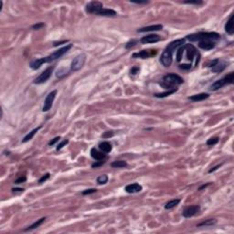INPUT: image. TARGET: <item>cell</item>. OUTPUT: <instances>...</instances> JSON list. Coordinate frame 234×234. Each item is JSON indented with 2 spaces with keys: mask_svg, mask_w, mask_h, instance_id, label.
Instances as JSON below:
<instances>
[{
  "mask_svg": "<svg viewBox=\"0 0 234 234\" xmlns=\"http://www.w3.org/2000/svg\"><path fill=\"white\" fill-rule=\"evenodd\" d=\"M184 82V80L178 76L177 74L176 73H169V74H167L166 76L163 77L162 81L159 82V84L165 88V89H174L175 87L182 84Z\"/></svg>",
  "mask_w": 234,
  "mask_h": 234,
  "instance_id": "cell-1",
  "label": "cell"
},
{
  "mask_svg": "<svg viewBox=\"0 0 234 234\" xmlns=\"http://www.w3.org/2000/svg\"><path fill=\"white\" fill-rule=\"evenodd\" d=\"M187 39L192 42L204 41V40H216L220 39V35L216 32H198L191 35H188Z\"/></svg>",
  "mask_w": 234,
  "mask_h": 234,
  "instance_id": "cell-2",
  "label": "cell"
},
{
  "mask_svg": "<svg viewBox=\"0 0 234 234\" xmlns=\"http://www.w3.org/2000/svg\"><path fill=\"white\" fill-rule=\"evenodd\" d=\"M233 80H234V73H233V72H230V73H229L228 75H226L224 78L216 81L210 86V91H218L219 89L222 88V87L225 86L226 84H231V83L233 82Z\"/></svg>",
  "mask_w": 234,
  "mask_h": 234,
  "instance_id": "cell-3",
  "label": "cell"
},
{
  "mask_svg": "<svg viewBox=\"0 0 234 234\" xmlns=\"http://www.w3.org/2000/svg\"><path fill=\"white\" fill-rule=\"evenodd\" d=\"M86 61V55L84 53H81L78 56H76L73 60L71 61V71H78L79 70H81L83 66L84 63Z\"/></svg>",
  "mask_w": 234,
  "mask_h": 234,
  "instance_id": "cell-4",
  "label": "cell"
},
{
  "mask_svg": "<svg viewBox=\"0 0 234 234\" xmlns=\"http://www.w3.org/2000/svg\"><path fill=\"white\" fill-rule=\"evenodd\" d=\"M71 47H72V44H69V45H67V46H65V47H63V48H61V49H59L58 50L54 51L52 54H50V56L46 57L47 63L51 62V61H54V60L60 59V58L62 57L65 53H67V52L71 49Z\"/></svg>",
  "mask_w": 234,
  "mask_h": 234,
  "instance_id": "cell-5",
  "label": "cell"
},
{
  "mask_svg": "<svg viewBox=\"0 0 234 234\" xmlns=\"http://www.w3.org/2000/svg\"><path fill=\"white\" fill-rule=\"evenodd\" d=\"M103 9L102 3L99 1H91L86 5L85 10L89 14H93V15H99L100 11Z\"/></svg>",
  "mask_w": 234,
  "mask_h": 234,
  "instance_id": "cell-6",
  "label": "cell"
},
{
  "mask_svg": "<svg viewBox=\"0 0 234 234\" xmlns=\"http://www.w3.org/2000/svg\"><path fill=\"white\" fill-rule=\"evenodd\" d=\"M53 70H54V67L53 66H50L49 68H47L38 78L35 79L34 81V83L35 84H42L44 82H46L51 76L52 72H53Z\"/></svg>",
  "mask_w": 234,
  "mask_h": 234,
  "instance_id": "cell-7",
  "label": "cell"
},
{
  "mask_svg": "<svg viewBox=\"0 0 234 234\" xmlns=\"http://www.w3.org/2000/svg\"><path fill=\"white\" fill-rule=\"evenodd\" d=\"M172 60H173V51L168 49H166L160 57L161 64L164 67H169L172 64Z\"/></svg>",
  "mask_w": 234,
  "mask_h": 234,
  "instance_id": "cell-8",
  "label": "cell"
},
{
  "mask_svg": "<svg viewBox=\"0 0 234 234\" xmlns=\"http://www.w3.org/2000/svg\"><path fill=\"white\" fill-rule=\"evenodd\" d=\"M57 95V90H54L52 91H50L46 99H45V102H44V105H43V108H42V111L43 112H48L50 110V108L52 107V103L55 100V97Z\"/></svg>",
  "mask_w": 234,
  "mask_h": 234,
  "instance_id": "cell-9",
  "label": "cell"
},
{
  "mask_svg": "<svg viewBox=\"0 0 234 234\" xmlns=\"http://www.w3.org/2000/svg\"><path fill=\"white\" fill-rule=\"evenodd\" d=\"M199 210H200V207L198 205L188 206V207L184 208V210L182 212V215L185 218H191V217L195 216L196 214H198Z\"/></svg>",
  "mask_w": 234,
  "mask_h": 234,
  "instance_id": "cell-10",
  "label": "cell"
},
{
  "mask_svg": "<svg viewBox=\"0 0 234 234\" xmlns=\"http://www.w3.org/2000/svg\"><path fill=\"white\" fill-rule=\"evenodd\" d=\"M184 50H186V56H187V59L189 60V61H192L194 57L197 55V51H196V49L193 45L191 44H187L184 46Z\"/></svg>",
  "mask_w": 234,
  "mask_h": 234,
  "instance_id": "cell-11",
  "label": "cell"
},
{
  "mask_svg": "<svg viewBox=\"0 0 234 234\" xmlns=\"http://www.w3.org/2000/svg\"><path fill=\"white\" fill-rule=\"evenodd\" d=\"M157 54V50H142L140 52H137V53H134L133 54V58H139V59H143V60H146V59H148L152 56H155Z\"/></svg>",
  "mask_w": 234,
  "mask_h": 234,
  "instance_id": "cell-12",
  "label": "cell"
},
{
  "mask_svg": "<svg viewBox=\"0 0 234 234\" xmlns=\"http://www.w3.org/2000/svg\"><path fill=\"white\" fill-rule=\"evenodd\" d=\"M160 40V37L158 35H156V34H150V35H147V36H145L143 37L141 40H140V42L142 44H149V43H155V42H157Z\"/></svg>",
  "mask_w": 234,
  "mask_h": 234,
  "instance_id": "cell-13",
  "label": "cell"
},
{
  "mask_svg": "<svg viewBox=\"0 0 234 234\" xmlns=\"http://www.w3.org/2000/svg\"><path fill=\"white\" fill-rule=\"evenodd\" d=\"M91 156L93 159L100 161V160H104L106 158V154L102 151H99L96 148H91Z\"/></svg>",
  "mask_w": 234,
  "mask_h": 234,
  "instance_id": "cell-14",
  "label": "cell"
},
{
  "mask_svg": "<svg viewBox=\"0 0 234 234\" xmlns=\"http://www.w3.org/2000/svg\"><path fill=\"white\" fill-rule=\"evenodd\" d=\"M162 29H163V25L157 24V25H152V26H147V27H145V28H141L137 30V32L145 33V32H151V31H159V30H162Z\"/></svg>",
  "mask_w": 234,
  "mask_h": 234,
  "instance_id": "cell-15",
  "label": "cell"
},
{
  "mask_svg": "<svg viewBox=\"0 0 234 234\" xmlns=\"http://www.w3.org/2000/svg\"><path fill=\"white\" fill-rule=\"evenodd\" d=\"M125 190L129 193V194H134V193H138L142 190V186L139 185L138 183H133L130 185H127L125 188Z\"/></svg>",
  "mask_w": 234,
  "mask_h": 234,
  "instance_id": "cell-16",
  "label": "cell"
},
{
  "mask_svg": "<svg viewBox=\"0 0 234 234\" xmlns=\"http://www.w3.org/2000/svg\"><path fill=\"white\" fill-rule=\"evenodd\" d=\"M215 46H216V44L211 40H204V41H200L198 43V47L205 50H210L214 49Z\"/></svg>",
  "mask_w": 234,
  "mask_h": 234,
  "instance_id": "cell-17",
  "label": "cell"
},
{
  "mask_svg": "<svg viewBox=\"0 0 234 234\" xmlns=\"http://www.w3.org/2000/svg\"><path fill=\"white\" fill-rule=\"evenodd\" d=\"M184 43H185V39H179V40H174V41L170 42V44H168L167 49H168V50H170L174 52V50H176V49L182 46Z\"/></svg>",
  "mask_w": 234,
  "mask_h": 234,
  "instance_id": "cell-18",
  "label": "cell"
},
{
  "mask_svg": "<svg viewBox=\"0 0 234 234\" xmlns=\"http://www.w3.org/2000/svg\"><path fill=\"white\" fill-rule=\"evenodd\" d=\"M44 63H47V60L46 57L45 58H40V59H37L34 60L30 62V68L33 70H38L40 68L41 65H43Z\"/></svg>",
  "mask_w": 234,
  "mask_h": 234,
  "instance_id": "cell-19",
  "label": "cell"
},
{
  "mask_svg": "<svg viewBox=\"0 0 234 234\" xmlns=\"http://www.w3.org/2000/svg\"><path fill=\"white\" fill-rule=\"evenodd\" d=\"M227 68V62L226 61H218V63L211 68V71L212 72H215V73H219V72H221L223 71L225 69Z\"/></svg>",
  "mask_w": 234,
  "mask_h": 234,
  "instance_id": "cell-20",
  "label": "cell"
},
{
  "mask_svg": "<svg viewBox=\"0 0 234 234\" xmlns=\"http://www.w3.org/2000/svg\"><path fill=\"white\" fill-rule=\"evenodd\" d=\"M225 31H226L229 35H233V33H234L233 14H231V16L229 17V20L227 21V23H226V25H225Z\"/></svg>",
  "mask_w": 234,
  "mask_h": 234,
  "instance_id": "cell-21",
  "label": "cell"
},
{
  "mask_svg": "<svg viewBox=\"0 0 234 234\" xmlns=\"http://www.w3.org/2000/svg\"><path fill=\"white\" fill-rule=\"evenodd\" d=\"M209 97V94L208 93H198V94H195V95H192V96H189L188 99L190 101H193V102H201V101H204L206 99H208Z\"/></svg>",
  "mask_w": 234,
  "mask_h": 234,
  "instance_id": "cell-22",
  "label": "cell"
},
{
  "mask_svg": "<svg viewBox=\"0 0 234 234\" xmlns=\"http://www.w3.org/2000/svg\"><path fill=\"white\" fill-rule=\"evenodd\" d=\"M99 149L104 153H110L112 149V144L107 142V141H104V142H102L99 144Z\"/></svg>",
  "mask_w": 234,
  "mask_h": 234,
  "instance_id": "cell-23",
  "label": "cell"
},
{
  "mask_svg": "<svg viewBox=\"0 0 234 234\" xmlns=\"http://www.w3.org/2000/svg\"><path fill=\"white\" fill-rule=\"evenodd\" d=\"M117 15L116 11L113 9H102L98 16H102V17H115Z\"/></svg>",
  "mask_w": 234,
  "mask_h": 234,
  "instance_id": "cell-24",
  "label": "cell"
},
{
  "mask_svg": "<svg viewBox=\"0 0 234 234\" xmlns=\"http://www.w3.org/2000/svg\"><path fill=\"white\" fill-rule=\"evenodd\" d=\"M41 128V126H39V127H37V128H35V129H33L31 132H29L24 138H23V140H22V143H27V142H29V140H31L33 137H34V136L39 132V130Z\"/></svg>",
  "mask_w": 234,
  "mask_h": 234,
  "instance_id": "cell-25",
  "label": "cell"
},
{
  "mask_svg": "<svg viewBox=\"0 0 234 234\" xmlns=\"http://www.w3.org/2000/svg\"><path fill=\"white\" fill-rule=\"evenodd\" d=\"M46 220V218L45 217H43V218H41V219H38L37 221H35L33 224H31L29 228H27L26 229H25V231H29V230H32V229H37V228H39L44 221Z\"/></svg>",
  "mask_w": 234,
  "mask_h": 234,
  "instance_id": "cell-26",
  "label": "cell"
},
{
  "mask_svg": "<svg viewBox=\"0 0 234 234\" xmlns=\"http://www.w3.org/2000/svg\"><path fill=\"white\" fill-rule=\"evenodd\" d=\"M177 91V88L170 89V90H168V91H165V92L156 93V94H155V97H157V98H165V97H167V96H169V95L175 93Z\"/></svg>",
  "mask_w": 234,
  "mask_h": 234,
  "instance_id": "cell-27",
  "label": "cell"
},
{
  "mask_svg": "<svg viewBox=\"0 0 234 234\" xmlns=\"http://www.w3.org/2000/svg\"><path fill=\"white\" fill-rule=\"evenodd\" d=\"M217 223V219H208L207 220H204L202 222H200L199 224L197 225V227H209V226H213Z\"/></svg>",
  "mask_w": 234,
  "mask_h": 234,
  "instance_id": "cell-28",
  "label": "cell"
},
{
  "mask_svg": "<svg viewBox=\"0 0 234 234\" xmlns=\"http://www.w3.org/2000/svg\"><path fill=\"white\" fill-rule=\"evenodd\" d=\"M179 202H180V199H172V200H170V201L166 203L165 208L166 209H172L175 207H177L179 204Z\"/></svg>",
  "mask_w": 234,
  "mask_h": 234,
  "instance_id": "cell-29",
  "label": "cell"
},
{
  "mask_svg": "<svg viewBox=\"0 0 234 234\" xmlns=\"http://www.w3.org/2000/svg\"><path fill=\"white\" fill-rule=\"evenodd\" d=\"M112 167L114 168H122V167H127V163L124 160H118V161H114L111 164Z\"/></svg>",
  "mask_w": 234,
  "mask_h": 234,
  "instance_id": "cell-30",
  "label": "cell"
},
{
  "mask_svg": "<svg viewBox=\"0 0 234 234\" xmlns=\"http://www.w3.org/2000/svg\"><path fill=\"white\" fill-rule=\"evenodd\" d=\"M98 185H105L108 182V177L107 175H101L96 179Z\"/></svg>",
  "mask_w": 234,
  "mask_h": 234,
  "instance_id": "cell-31",
  "label": "cell"
},
{
  "mask_svg": "<svg viewBox=\"0 0 234 234\" xmlns=\"http://www.w3.org/2000/svg\"><path fill=\"white\" fill-rule=\"evenodd\" d=\"M184 51H185V50H184V46L181 47V48H179V50L177 51V60L178 62L181 60L182 55H183V52H184Z\"/></svg>",
  "mask_w": 234,
  "mask_h": 234,
  "instance_id": "cell-32",
  "label": "cell"
},
{
  "mask_svg": "<svg viewBox=\"0 0 234 234\" xmlns=\"http://www.w3.org/2000/svg\"><path fill=\"white\" fill-rule=\"evenodd\" d=\"M219 138L218 137H211V138H209L208 141H207V145L208 146H214V145H216V144H218L219 143Z\"/></svg>",
  "mask_w": 234,
  "mask_h": 234,
  "instance_id": "cell-33",
  "label": "cell"
},
{
  "mask_svg": "<svg viewBox=\"0 0 234 234\" xmlns=\"http://www.w3.org/2000/svg\"><path fill=\"white\" fill-rule=\"evenodd\" d=\"M68 143H69V140H68V139H66V140H63L62 142H60V143L58 145V146L56 147V150H57V151H60V150H61V149H62V148H63V147H64V146H65L67 144H68Z\"/></svg>",
  "mask_w": 234,
  "mask_h": 234,
  "instance_id": "cell-34",
  "label": "cell"
},
{
  "mask_svg": "<svg viewBox=\"0 0 234 234\" xmlns=\"http://www.w3.org/2000/svg\"><path fill=\"white\" fill-rule=\"evenodd\" d=\"M104 163H105V161H104V160L96 161L95 163H93V164L91 165V167H92V168H98V167H102V165H104Z\"/></svg>",
  "mask_w": 234,
  "mask_h": 234,
  "instance_id": "cell-35",
  "label": "cell"
},
{
  "mask_svg": "<svg viewBox=\"0 0 234 234\" xmlns=\"http://www.w3.org/2000/svg\"><path fill=\"white\" fill-rule=\"evenodd\" d=\"M44 27H45V24H44L43 22H40V23H37V24L33 25V26H32V29H33L34 30H39V29H41L44 28Z\"/></svg>",
  "mask_w": 234,
  "mask_h": 234,
  "instance_id": "cell-36",
  "label": "cell"
},
{
  "mask_svg": "<svg viewBox=\"0 0 234 234\" xmlns=\"http://www.w3.org/2000/svg\"><path fill=\"white\" fill-rule=\"evenodd\" d=\"M50 173H47V174H45L44 176H42V177L40 178V180H39V183H40V184H42V183H44L45 181H47V180L50 178Z\"/></svg>",
  "mask_w": 234,
  "mask_h": 234,
  "instance_id": "cell-37",
  "label": "cell"
},
{
  "mask_svg": "<svg viewBox=\"0 0 234 234\" xmlns=\"http://www.w3.org/2000/svg\"><path fill=\"white\" fill-rule=\"evenodd\" d=\"M136 43H137V40H130L129 42H127V43H126V49H131L132 47L136 46Z\"/></svg>",
  "mask_w": 234,
  "mask_h": 234,
  "instance_id": "cell-38",
  "label": "cell"
},
{
  "mask_svg": "<svg viewBox=\"0 0 234 234\" xmlns=\"http://www.w3.org/2000/svg\"><path fill=\"white\" fill-rule=\"evenodd\" d=\"M97 191L96 188H89V189H86L84 191H82V195H90V194H93Z\"/></svg>",
  "mask_w": 234,
  "mask_h": 234,
  "instance_id": "cell-39",
  "label": "cell"
},
{
  "mask_svg": "<svg viewBox=\"0 0 234 234\" xmlns=\"http://www.w3.org/2000/svg\"><path fill=\"white\" fill-rule=\"evenodd\" d=\"M113 136H114V133L112 131H109V132H105L104 134H102V138H110Z\"/></svg>",
  "mask_w": 234,
  "mask_h": 234,
  "instance_id": "cell-40",
  "label": "cell"
},
{
  "mask_svg": "<svg viewBox=\"0 0 234 234\" xmlns=\"http://www.w3.org/2000/svg\"><path fill=\"white\" fill-rule=\"evenodd\" d=\"M185 4H189V5H202V1H198V0H195V1H185Z\"/></svg>",
  "mask_w": 234,
  "mask_h": 234,
  "instance_id": "cell-41",
  "label": "cell"
},
{
  "mask_svg": "<svg viewBox=\"0 0 234 234\" xmlns=\"http://www.w3.org/2000/svg\"><path fill=\"white\" fill-rule=\"evenodd\" d=\"M26 180H27V177L25 176H23V177H20L18 179H16L15 180V184H21V183H24Z\"/></svg>",
  "mask_w": 234,
  "mask_h": 234,
  "instance_id": "cell-42",
  "label": "cell"
},
{
  "mask_svg": "<svg viewBox=\"0 0 234 234\" xmlns=\"http://www.w3.org/2000/svg\"><path fill=\"white\" fill-rule=\"evenodd\" d=\"M139 71H140V68H138V67H133L130 71L132 75H136L137 73H139Z\"/></svg>",
  "mask_w": 234,
  "mask_h": 234,
  "instance_id": "cell-43",
  "label": "cell"
},
{
  "mask_svg": "<svg viewBox=\"0 0 234 234\" xmlns=\"http://www.w3.org/2000/svg\"><path fill=\"white\" fill-rule=\"evenodd\" d=\"M179 68L181 70H189L191 68V64H180L179 65Z\"/></svg>",
  "mask_w": 234,
  "mask_h": 234,
  "instance_id": "cell-44",
  "label": "cell"
},
{
  "mask_svg": "<svg viewBox=\"0 0 234 234\" xmlns=\"http://www.w3.org/2000/svg\"><path fill=\"white\" fill-rule=\"evenodd\" d=\"M67 42H69V40H62V41H55L53 43V46L54 47H58L60 45H62V44H66Z\"/></svg>",
  "mask_w": 234,
  "mask_h": 234,
  "instance_id": "cell-45",
  "label": "cell"
},
{
  "mask_svg": "<svg viewBox=\"0 0 234 234\" xmlns=\"http://www.w3.org/2000/svg\"><path fill=\"white\" fill-rule=\"evenodd\" d=\"M60 136L55 137L54 139H52V140L49 143V146H54L57 142H59V141H60Z\"/></svg>",
  "mask_w": 234,
  "mask_h": 234,
  "instance_id": "cell-46",
  "label": "cell"
},
{
  "mask_svg": "<svg viewBox=\"0 0 234 234\" xmlns=\"http://www.w3.org/2000/svg\"><path fill=\"white\" fill-rule=\"evenodd\" d=\"M221 167V164H219V165H217V166H215V167H213L211 169H209L208 170V173H212V172H214V171H216L219 167Z\"/></svg>",
  "mask_w": 234,
  "mask_h": 234,
  "instance_id": "cell-47",
  "label": "cell"
},
{
  "mask_svg": "<svg viewBox=\"0 0 234 234\" xmlns=\"http://www.w3.org/2000/svg\"><path fill=\"white\" fill-rule=\"evenodd\" d=\"M218 61H219V60L218 59H216V60H214L213 61H211L209 64H208V67H210V68H212V67H214L217 63H218Z\"/></svg>",
  "mask_w": 234,
  "mask_h": 234,
  "instance_id": "cell-48",
  "label": "cell"
},
{
  "mask_svg": "<svg viewBox=\"0 0 234 234\" xmlns=\"http://www.w3.org/2000/svg\"><path fill=\"white\" fill-rule=\"evenodd\" d=\"M24 189L23 188H12V192L14 193H17V192H23Z\"/></svg>",
  "mask_w": 234,
  "mask_h": 234,
  "instance_id": "cell-49",
  "label": "cell"
},
{
  "mask_svg": "<svg viewBox=\"0 0 234 234\" xmlns=\"http://www.w3.org/2000/svg\"><path fill=\"white\" fill-rule=\"evenodd\" d=\"M132 3L134 4H137V5H140V4H147L148 1H132Z\"/></svg>",
  "mask_w": 234,
  "mask_h": 234,
  "instance_id": "cell-50",
  "label": "cell"
},
{
  "mask_svg": "<svg viewBox=\"0 0 234 234\" xmlns=\"http://www.w3.org/2000/svg\"><path fill=\"white\" fill-rule=\"evenodd\" d=\"M209 185H210V183H207V184H205V185H202V186L198 188V190H202L203 188H207L208 186H209Z\"/></svg>",
  "mask_w": 234,
  "mask_h": 234,
  "instance_id": "cell-51",
  "label": "cell"
}]
</instances>
